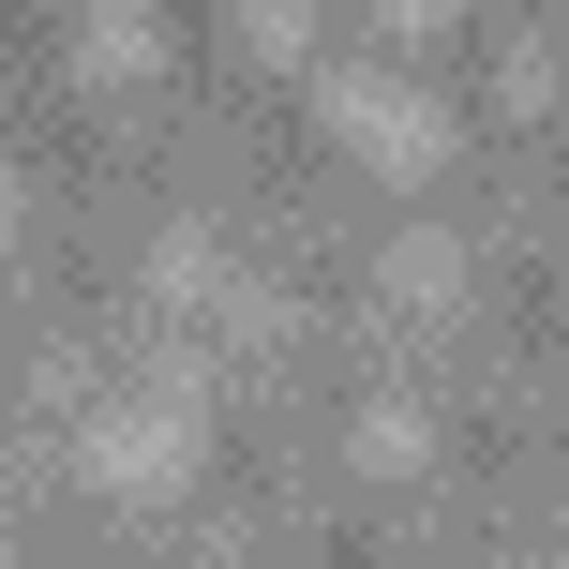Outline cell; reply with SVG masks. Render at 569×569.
I'll return each instance as SVG.
<instances>
[{
	"label": "cell",
	"instance_id": "cell-10",
	"mask_svg": "<svg viewBox=\"0 0 569 569\" xmlns=\"http://www.w3.org/2000/svg\"><path fill=\"white\" fill-rule=\"evenodd\" d=\"M0 226H16V166H0Z\"/></svg>",
	"mask_w": 569,
	"mask_h": 569
},
{
	"label": "cell",
	"instance_id": "cell-9",
	"mask_svg": "<svg viewBox=\"0 0 569 569\" xmlns=\"http://www.w3.org/2000/svg\"><path fill=\"white\" fill-rule=\"evenodd\" d=\"M375 16H390V30H450L465 0H375Z\"/></svg>",
	"mask_w": 569,
	"mask_h": 569
},
{
	"label": "cell",
	"instance_id": "cell-1",
	"mask_svg": "<svg viewBox=\"0 0 569 569\" xmlns=\"http://www.w3.org/2000/svg\"><path fill=\"white\" fill-rule=\"evenodd\" d=\"M315 120H330L375 180H435V166H450V106L405 90L390 60H315Z\"/></svg>",
	"mask_w": 569,
	"mask_h": 569
},
{
	"label": "cell",
	"instance_id": "cell-7",
	"mask_svg": "<svg viewBox=\"0 0 569 569\" xmlns=\"http://www.w3.org/2000/svg\"><path fill=\"white\" fill-rule=\"evenodd\" d=\"M240 46L256 60H315V0H240Z\"/></svg>",
	"mask_w": 569,
	"mask_h": 569
},
{
	"label": "cell",
	"instance_id": "cell-3",
	"mask_svg": "<svg viewBox=\"0 0 569 569\" xmlns=\"http://www.w3.org/2000/svg\"><path fill=\"white\" fill-rule=\"evenodd\" d=\"M345 465H360V480H420V465H435V405L420 390H375L360 420H345Z\"/></svg>",
	"mask_w": 569,
	"mask_h": 569
},
{
	"label": "cell",
	"instance_id": "cell-2",
	"mask_svg": "<svg viewBox=\"0 0 569 569\" xmlns=\"http://www.w3.org/2000/svg\"><path fill=\"white\" fill-rule=\"evenodd\" d=\"M76 480H90V495H120V510H166V495L196 480V405H180V390H150V405H90Z\"/></svg>",
	"mask_w": 569,
	"mask_h": 569
},
{
	"label": "cell",
	"instance_id": "cell-4",
	"mask_svg": "<svg viewBox=\"0 0 569 569\" xmlns=\"http://www.w3.org/2000/svg\"><path fill=\"white\" fill-rule=\"evenodd\" d=\"M465 284H480V270H465L450 226H405V240H390V300H405V315H465Z\"/></svg>",
	"mask_w": 569,
	"mask_h": 569
},
{
	"label": "cell",
	"instance_id": "cell-6",
	"mask_svg": "<svg viewBox=\"0 0 569 569\" xmlns=\"http://www.w3.org/2000/svg\"><path fill=\"white\" fill-rule=\"evenodd\" d=\"M150 60H166V30H150L136 0H106V16L76 30V76H150Z\"/></svg>",
	"mask_w": 569,
	"mask_h": 569
},
{
	"label": "cell",
	"instance_id": "cell-8",
	"mask_svg": "<svg viewBox=\"0 0 569 569\" xmlns=\"http://www.w3.org/2000/svg\"><path fill=\"white\" fill-rule=\"evenodd\" d=\"M495 106H510V120H540V106H555V46H540V30L510 46V76H495Z\"/></svg>",
	"mask_w": 569,
	"mask_h": 569
},
{
	"label": "cell",
	"instance_id": "cell-5",
	"mask_svg": "<svg viewBox=\"0 0 569 569\" xmlns=\"http://www.w3.org/2000/svg\"><path fill=\"white\" fill-rule=\"evenodd\" d=\"M150 300H166V315H210V300H226V240H210L196 210L150 240Z\"/></svg>",
	"mask_w": 569,
	"mask_h": 569
}]
</instances>
